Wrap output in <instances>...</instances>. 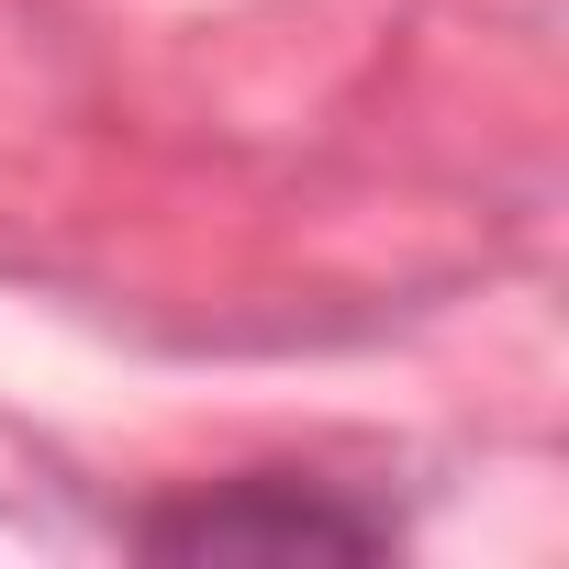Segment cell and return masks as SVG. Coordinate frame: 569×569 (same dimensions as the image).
Instances as JSON below:
<instances>
[{"label": "cell", "instance_id": "obj_1", "mask_svg": "<svg viewBox=\"0 0 569 569\" xmlns=\"http://www.w3.org/2000/svg\"><path fill=\"white\" fill-rule=\"evenodd\" d=\"M391 513L380 502H347L336 480H291V469H257V480H223V491H190V502H157L134 513V547L146 558H391Z\"/></svg>", "mask_w": 569, "mask_h": 569}]
</instances>
